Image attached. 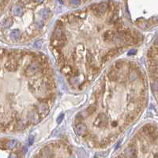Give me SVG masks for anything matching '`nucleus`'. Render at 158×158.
<instances>
[{"mask_svg":"<svg viewBox=\"0 0 158 158\" xmlns=\"http://www.w3.org/2000/svg\"><path fill=\"white\" fill-rule=\"evenodd\" d=\"M41 69H42V65L38 63V62L32 60V63L25 68V74L28 76V77H30V76L37 74L39 71L41 70Z\"/></svg>","mask_w":158,"mask_h":158,"instance_id":"obj_1","label":"nucleus"},{"mask_svg":"<svg viewBox=\"0 0 158 158\" xmlns=\"http://www.w3.org/2000/svg\"><path fill=\"white\" fill-rule=\"evenodd\" d=\"M108 117L104 114H100L95 119L94 125L99 128H104L108 126Z\"/></svg>","mask_w":158,"mask_h":158,"instance_id":"obj_2","label":"nucleus"},{"mask_svg":"<svg viewBox=\"0 0 158 158\" xmlns=\"http://www.w3.org/2000/svg\"><path fill=\"white\" fill-rule=\"evenodd\" d=\"M27 118H28V122H29L30 123H34V124H36L40 120V114L38 113L37 111L35 109H30L29 111L28 112Z\"/></svg>","mask_w":158,"mask_h":158,"instance_id":"obj_3","label":"nucleus"},{"mask_svg":"<svg viewBox=\"0 0 158 158\" xmlns=\"http://www.w3.org/2000/svg\"><path fill=\"white\" fill-rule=\"evenodd\" d=\"M123 156L126 158H136L137 157V149L135 146L130 145V146L127 147L124 150Z\"/></svg>","mask_w":158,"mask_h":158,"instance_id":"obj_4","label":"nucleus"},{"mask_svg":"<svg viewBox=\"0 0 158 158\" xmlns=\"http://www.w3.org/2000/svg\"><path fill=\"white\" fill-rule=\"evenodd\" d=\"M37 108H38L39 114L40 115L42 118L47 116L50 112V108L48 106V104L46 103H40V104L37 105Z\"/></svg>","mask_w":158,"mask_h":158,"instance_id":"obj_5","label":"nucleus"},{"mask_svg":"<svg viewBox=\"0 0 158 158\" xmlns=\"http://www.w3.org/2000/svg\"><path fill=\"white\" fill-rule=\"evenodd\" d=\"M108 8V5L106 2H102L99 4L97 6V8L96 10H94V13L96 16L97 17H101L103 14L107 11V9Z\"/></svg>","mask_w":158,"mask_h":158,"instance_id":"obj_6","label":"nucleus"},{"mask_svg":"<svg viewBox=\"0 0 158 158\" xmlns=\"http://www.w3.org/2000/svg\"><path fill=\"white\" fill-rule=\"evenodd\" d=\"M75 131L77 133V135L79 136H84L87 135L88 129L85 124L84 123H78L77 126L75 127Z\"/></svg>","mask_w":158,"mask_h":158,"instance_id":"obj_7","label":"nucleus"},{"mask_svg":"<svg viewBox=\"0 0 158 158\" xmlns=\"http://www.w3.org/2000/svg\"><path fill=\"white\" fill-rule=\"evenodd\" d=\"M63 31H62V28H59V27H55V28L54 29L53 32H52L51 35V40H59L62 39L63 37Z\"/></svg>","mask_w":158,"mask_h":158,"instance_id":"obj_8","label":"nucleus"},{"mask_svg":"<svg viewBox=\"0 0 158 158\" xmlns=\"http://www.w3.org/2000/svg\"><path fill=\"white\" fill-rule=\"evenodd\" d=\"M9 37L13 41H20L22 39V36L21 34V32L18 29H14L10 33H9Z\"/></svg>","mask_w":158,"mask_h":158,"instance_id":"obj_9","label":"nucleus"},{"mask_svg":"<svg viewBox=\"0 0 158 158\" xmlns=\"http://www.w3.org/2000/svg\"><path fill=\"white\" fill-rule=\"evenodd\" d=\"M116 33L112 32V31H106L104 34H103V40L105 42H111L113 41L114 40V36Z\"/></svg>","mask_w":158,"mask_h":158,"instance_id":"obj_10","label":"nucleus"},{"mask_svg":"<svg viewBox=\"0 0 158 158\" xmlns=\"http://www.w3.org/2000/svg\"><path fill=\"white\" fill-rule=\"evenodd\" d=\"M108 79L110 81H119V75L118 74V72L116 70H111L110 72L108 74Z\"/></svg>","mask_w":158,"mask_h":158,"instance_id":"obj_11","label":"nucleus"},{"mask_svg":"<svg viewBox=\"0 0 158 158\" xmlns=\"http://www.w3.org/2000/svg\"><path fill=\"white\" fill-rule=\"evenodd\" d=\"M12 13L14 16H21L23 13V8L21 5L17 4L12 8Z\"/></svg>","mask_w":158,"mask_h":158,"instance_id":"obj_12","label":"nucleus"},{"mask_svg":"<svg viewBox=\"0 0 158 158\" xmlns=\"http://www.w3.org/2000/svg\"><path fill=\"white\" fill-rule=\"evenodd\" d=\"M12 25H13V19L11 17H7L1 24V28L2 29H7L9 27H11Z\"/></svg>","mask_w":158,"mask_h":158,"instance_id":"obj_13","label":"nucleus"},{"mask_svg":"<svg viewBox=\"0 0 158 158\" xmlns=\"http://www.w3.org/2000/svg\"><path fill=\"white\" fill-rule=\"evenodd\" d=\"M86 59H87V62H88V65H89L91 67H93L96 65V60H95V58L94 56L92 53H87V55H86Z\"/></svg>","mask_w":158,"mask_h":158,"instance_id":"obj_14","label":"nucleus"},{"mask_svg":"<svg viewBox=\"0 0 158 158\" xmlns=\"http://www.w3.org/2000/svg\"><path fill=\"white\" fill-rule=\"evenodd\" d=\"M136 24L138 27L143 28V29H147V28H149L150 27L149 22H147L146 21H144V20H138L136 21Z\"/></svg>","mask_w":158,"mask_h":158,"instance_id":"obj_15","label":"nucleus"},{"mask_svg":"<svg viewBox=\"0 0 158 158\" xmlns=\"http://www.w3.org/2000/svg\"><path fill=\"white\" fill-rule=\"evenodd\" d=\"M96 111H97V105L96 104H91L90 106H89L87 108H86L85 113L88 116H91V115H93Z\"/></svg>","mask_w":158,"mask_h":158,"instance_id":"obj_16","label":"nucleus"},{"mask_svg":"<svg viewBox=\"0 0 158 158\" xmlns=\"http://www.w3.org/2000/svg\"><path fill=\"white\" fill-rule=\"evenodd\" d=\"M135 119V113H131L128 114L125 117V126L127 125L128 123H130L134 121V119Z\"/></svg>","mask_w":158,"mask_h":158,"instance_id":"obj_17","label":"nucleus"},{"mask_svg":"<svg viewBox=\"0 0 158 158\" xmlns=\"http://www.w3.org/2000/svg\"><path fill=\"white\" fill-rule=\"evenodd\" d=\"M40 16L42 17V18L47 19V18H48V17L50 15V10L48 9H43L40 10Z\"/></svg>","mask_w":158,"mask_h":158,"instance_id":"obj_18","label":"nucleus"},{"mask_svg":"<svg viewBox=\"0 0 158 158\" xmlns=\"http://www.w3.org/2000/svg\"><path fill=\"white\" fill-rule=\"evenodd\" d=\"M17 146V141L16 140H9L6 142V147L8 149H13Z\"/></svg>","mask_w":158,"mask_h":158,"instance_id":"obj_19","label":"nucleus"},{"mask_svg":"<svg viewBox=\"0 0 158 158\" xmlns=\"http://www.w3.org/2000/svg\"><path fill=\"white\" fill-rule=\"evenodd\" d=\"M137 78H138V73L136 72L135 70H132L131 72L129 74V80H130L131 81H135L137 79Z\"/></svg>","mask_w":158,"mask_h":158,"instance_id":"obj_20","label":"nucleus"},{"mask_svg":"<svg viewBox=\"0 0 158 158\" xmlns=\"http://www.w3.org/2000/svg\"><path fill=\"white\" fill-rule=\"evenodd\" d=\"M123 66V62L121 60H118L116 62V63H115V68L116 70H120Z\"/></svg>","mask_w":158,"mask_h":158,"instance_id":"obj_21","label":"nucleus"},{"mask_svg":"<svg viewBox=\"0 0 158 158\" xmlns=\"http://www.w3.org/2000/svg\"><path fill=\"white\" fill-rule=\"evenodd\" d=\"M75 119H76V121H78L77 123H81V122H82V121H83V119H84V116H83V115L81 114V112L78 113V114L77 115V116H76Z\"/></svg>","mask_w":158,"mask_h":158,"instance_id":"obj_22","label":"nucleus"},{"mask_svg":"<svg viewBox=\"0 0 158 158\" xmlns=\"http://www.w3.org/2000/svg\"><path fill=\"white\" fill-rule=\"evenodd\" d=\"M110 142V139L109 138H105V139L102 140L101 142H100V147H105L107 146Z\"/></svg>","mask_w":158,"mask_h":158,"instance_id":"obj_23","label":"nucleus"},{"mask_svg":"<svg viewBox=\"0 0 158 158\" xmlns=\"http://www.w3.org/2000/svg\"><path fill=\"white\" fill-rule=\"evenodd\" d=\"M69 81H70V83L72 84V85H77V84H78V79L77 77H76V76H72V78L70 77Z\"/></svg>","mask_w":158,"mask_h":158,"instance_id":"obj_24","label":"nucleus"},{"mask_svg":"<svg viewBox=\"0 0 158 158\" xmlns=\"http://www.w3.org/2000/svg\"><path fill=\"white\" fill-rule=\"evenodd\" d=\"M141 112H142V108L140 105H137V106L134 108V113L135 115H138Z\"/></svg>","mask_w":158,"mask_h":158,"instance_id":"obj_25","label":"nucleus"},{"mask_svg":"<svg viewBox=\"0 0 158 158\" xmlns=\"http://www.w3.org/2000/svg\"><path fill=\"white\" fill-rule=\"evenodd\" d=\"M70 3L74 5V6H78V5H80L81 3V1L80 0H70Z\"/></svg>","mask_w":158,"mask_h":158,"instance_id":"obj_26","label":"nucleus"},{"mask_svg":"<svg viewBox=\"0 0 158 158\" xmlns=\"http://www.w3.org/2000/svg\"><path fill=\"white\" fill-rule=\"evenodd\" d=\"M42 40H37L35 44H34V46H35V47L36 48H40V47L42 46Z\"/></svg>","mask_w":158,"mask_h":158,"instance_id":"obj_27","label":"nucleus"},{"mask_svg":"<svg viewBox=\"0 0 158 158\" xmlns=\"http://www.w3.org/2000/svg\"><path fill=\"white\" fill-rule=\"evenodd\" d=\"M35 24H36V27H37V28H42L43 25H44V23H43L41 21H36Z\"/></svg>","mask_w":158,"mask_h":158,"instance_id":"obj_28","label":"nucleus"},{"mask_svg":"<svg viewBox=\"0 0 158 158\" xmlns=\"http://www.w3.org/2000/svg\"><path fill=\"white\" fill-rule=\"evenodd\" d=\"M63 118H64V115H63V114H61L60 116H59V117L57 118V123H60L62 121H63Z\"/></svg>","mask_w":158,"mask_h":158,"instance_id":"obj_29","label":"nucleus"},{"mask_svg":"<svg viewBox=\"0 0 158 158\" xmlns=\"http://www.w3.org/2000/svg\"><path fill=\"white\" fill-rule=\"evenodd\" d=\"M136 51H137V50H135V49H131V50H130L128 51L127 55H134L136 54Z\"/></svg>","mask_w":158,"mask_h":158,"instance_id":"obj_30","label":"nucleus"},{"mask_svg":"<svg viewBox=\"0 0 158 158\" xmlns=\"http://www.w3.org/2000/svg\"><path fill=\"white\" fill-rule=\"evenodd\" d=\"M28 141H29V145H32L33 141H34V137L32 135H30L29 138H28Z\"/></svg>","mask_w":158,"mask_h":158,"instance_id":"obj_31","label":"nucleus"},{"mask_svg":"<svg viewBox=\"0 0 158 158\" xmlns=\"http://www.w3.org/2000/svg\"><path fill=\"white\" fill-rule=\"evenodd\" d=\"M152 21L154 22V24H158V16L153 18V19H152Z\"/></svg>","mask_w":158,"mask_h":158,"instance_id":"obj_32","label":"nucleus"},{"mask_svg":"<svg viewBox=\"0 0 158 158\" xmlns=\"http://www.w3.org/2000/svg\"><path fill=\"white\" fill-rule=\"evenodd\" d=\"M8 158H17V156L16 154H11L9 156Z\"/></svg>","mask_w":158,"mask_h":158,"instance_id":"obj_33","label":"nucleus"},{"mask_svg":"<svg viewBox=\"0 0 158 158\" xmlns=\"http://www.w3.org/2000/svg\"><path fill=\"white\" fill-rule=\"evenodd\" d=\"M118 125V123L117 122H112V127H116Z\"/></svg>","mask_w":158,"mask_h":158,"instance_id":"obj_34","label":"nucleus"},{"mask_svg":"<svg viewBox=\"0 0 158 158\" xmlns=\"http://www.w3.org/2000/svg\"><path fill=\"white\" fill-rule=\"evenodd\" d=\"M154 46H157L158 47V36L156 38L155 42H154Z\"/></svg>","mask_w":158,"mask_h":158,"instance_id":"obj_35","label":"nucleus"},{"mask_svg":"<svg viewBox=\"0 0 158 158\" xmlns=\"http://www.w3.org/2000/svg\"><path fill=\"white\" fill-rule=\"evenodd\" d=\"M35 2H43L44 1V0H34Z\"/></svg>","mask_w":158,"mask_h":158,"instance_id":"obj_36","label":"nucleus"}]
</instances>
